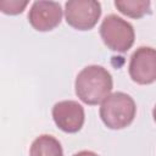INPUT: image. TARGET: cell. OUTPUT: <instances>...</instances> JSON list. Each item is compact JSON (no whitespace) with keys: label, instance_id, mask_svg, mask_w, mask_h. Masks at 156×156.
Instances as JSON below:
<instances>
[{"label":"cell","instance_id":"6da1fadb","mask_svg":"<svg viewBox=\"0 0 156 156\" xmlns=\"http://www.w3.org/2000/svg\"><path fill=\"white\" fill-rule=\"evenodd\" d=\"M113 87L110 72L98 65L84 67L76 77V95L87 105L101 104L110 94Z\"/></svg>","mask_w":156,"mask_h":156},{"label":"cell","instance_id":"7a4b0ae2","mask_svg":"<svg viewBox=\"0 0 156 156\" xmlns=\"http://www.w3.org/2000/svg\"><path fill=\"white\" fill-rule=\"evenodd\" d=\"M136 105L133 98L126 93L110 94L100 106V118L110 129H123L135 118Z\"/></svg>","mask_w":156,"mask_h":156},{"label":"cell","instance_id":"3957f363","mask_svg":"<svg viewBox=\"0 0 156 156\" xmlns=\"http://www.w3.org/2000/svg\"><path fill=\"white\" fill-rule=\"evenodd\" d=\"M100 37L104 44L112 51H128L135 39L133 26L117 15H108L100 26Z\"/></svg>","mask_w":156,"mask_h":156},{"label":"cell","instance_id":"277c9868","mask_svg":"<svg viewBox=\"0 0 156 156\" xmlns=\"http://www.w3.org/2000/svg\"><path fill=\"white\" fill-rule=\"evenodd\" d=\"M101 16V5L95 0H71L65 4V18L68 26L78 30L95 27Z\"/></svg>","mask_w":156,"mask_h":156},{"label":"cell","instance_id":"5b68a950","mask_svg":"<svg viewBox=\"0 0 156 156\" xmlns=\"http://www.w3.org/2000/svg\"><path fill=\"white\" fill-rule=\"evenodd\" d=\"M128 72L136 84L147 85L156 82V49L150 46L138 48L130 56Z\"/></svg>","mask_w":156,"mask_h":156},{"label":"cell","instance_id":"8992f818","mask_svg":"<svg viewBox=\"0 0 156 156\" xmlns=\"http://www.w3.org/2000/svg\"><path fill=\"white\" fill-rule=\"evenodd\" d=\"M52 118L57 128L65 133H77L85 119L84 108L74 100L58 101L52 107Z\"/></svg>","mask_w":156,"mask_h":156},{"label":"cell","instance_id":"52a82bcc","mask_svg":"<svg viewBox=\"0 0 156 156\" xmlns=\"http://www.w3.org/2000/svg\"><path fill=\"white\" fill-rule=\"evenodd\" d=\"M61 18V5L55 1H34L28 12V21L38 32L52 30L60 24Z\"/></svg>","mask_w":156,"mask_h":156},{"label":"cell","instance_id":"ba28073f","mask_svg":"<svg viewBox=\"0 0 156 156\" xmlns=\"http://www.w3.org/2000/svg\"><path fill=\"white\" fill-rule=\"evenodd\" d=\"M29 156H63V150L55 136L43 134L32 143Z\"/></svg>","mask_w":156,"mask_h":156},{"label":"cell","instance_id":"9c48e42d","mask_svg":"<svg viewBox=\"0 0 156 156\" xmlns=\"http://www.w3.org/2000/svg\"><path fill=\"white\" fill-rule=\"evenodd\" d=\"M115 6L121 13L136 20L151 12V2L149 0H116Z\"/></svg>","mask_w":156,"mask_h":156},{"label":"cell","instance_id":"30bf717a","mask_svg":"<svg viewBox=\"0 0 156 156\" xmlns=\"http://www.w3.org/2000/svg\"><path fill=\"white\" fill-rule=\"evenodd\" d=\"M28 1H20V0H1L0 1V10L5 15H18L22 13Z\"/></svg>","mask_w":156,"mask_h":156},{"label":"cell","instance_id":"8fae6325","mask_svg":"<svg viewBox=\"0 0 156 156\" xmlns=\"http://www.w3.org/2000/svg\"><path fill=\"white\" fill-rule=\"evenodd\" d=\"M73 156H99L98 154L93 152V151H88V150H83V151H79L77 154H74Z\"/></svg>","mask_w":156,"mask_h":156},{"label":"cell","instance_id":"7c38bea8","mask_svg":"<svg viewBox=\"0 0 156 156\" xmlns=\"http://www.w3.org/2000/svg\"><path fill=\"white\" fill-rule=\"evenodd\" d=\"M152 117H154V121L156 122V105L154 106V110H152Z\"/></svg>","mask_w":156,"mask_h":156}]
</instances>
